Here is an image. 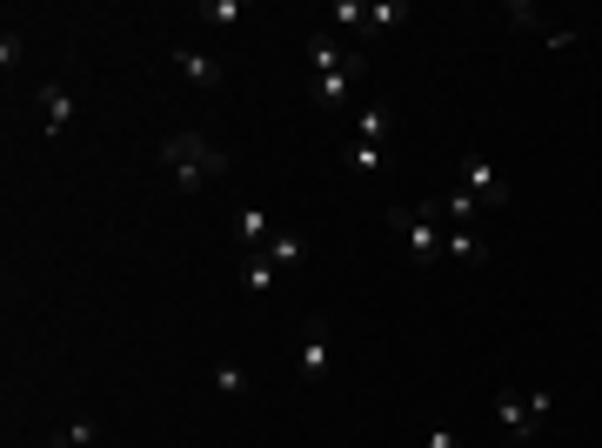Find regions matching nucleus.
Returning <instances> with one entry per match:
<instances>
[{
  "mask_svg": "<svg viewBox=\"0 0 602 448\" xmlns=\"http://www.w3.org/2000/svg\"><path fill=\"white\" fill-rule=\"evenodd\" d=\"M335 21L342 27H369V0H335Z\"/></svg>",
  "mask_w": 602,
  "mask_h": 448,
  "instance_id": "6ab92c4d",
  "label": "nucleus"
},
{
  "mask_svg": "<svg viewBox=\"0 0 602 448\" xmlns=\"http://www.w3.org/2000/svg\"><path fill=\"white\" fill-rule=\"evenodd\" d=\"M295 375H302V382H329V321H321V315H308V321H302Z\"/></svg>",
  "mask_w": 602,
  "mask_h": 448,
  "instance_id": "39448f33",
  "label": "nucleus"
},
{
  "mask_svg": "<svg viewBox=\"0 0 602 448\" xmlns=\"http://www.w3.org/2000/svg\"><path fill=\"white\" fill-rule=\"evenodd\" d=\"M94 441H101V422H74L54 435V448H94Z\"/></svg>",
  "mask_w": 602,
  "mask_h": 448,
  "instance_id": "dca6fc26",
  "label": "nucleus"
},
{
  "mask_svg": "<svg viewBox=\"0 0 602 448\" xmlns=\"http://www.w3.org/2000/svg\"><path fill=\"white\" fill-rule=\"evenodd\" d=\"M161 161H168V175L181 194H201L208 181H221L234 168V154L215 148V141H201V135H175V141H161Z\"/></svg>",
  "mask_w": 602,
  "mask_h": 448,
  "instance_id": "f257e3e1",
  "label": "nucleus"
},
{
  "mask_svg": "<svg viewBox=\"0 0 602 448\" xmlns=\"http://www.w3.org/2000/svg\"><path fill=\"white\" fill-rule=\"evenodd\" d=\"M496 415H502V428L515 441H536V428L549 422V388H509V395H496Z\"/></svg>",
  "mask_w": 602,
  "mask_h": 448,
  "instance_id": "7ed1b4c3",
  "label": "nucleus"
},
{
  "mask_svg": "<svg viewBox=\"0 0 602 448\" xmlns=\"http://www.w3.org/2000/svg\"><path fill=\"white\" fill-rule=\"evenodd\" d=\"M422 448H462V441H456V428H449V422H428V435H422Z\"/></svg>",
  "mask_w": 602,
  "mask_h": 448,
  "instance_id": "aec40b11",
  "label": "nucleus"
},
{
  "mask_svg": "<svg viewBox=\"0 0 602 448\" xmlns=\"http://www.w3.org/2000/svg\"><path fill=\"white\" fill-rule=\"evenodd\" d=\"M502 21H509V27H522V34H536V27H542V8H529V0H509Z\"/></svg>",
  "mask_w": 602,
  "mask_h": 448,
  "instance_id": "f3484780",
  "label": "nucleus"
},
{
  "mask_svg": "<svg viewBox=\"0 0 602 448\" xmlns=\"http://www.w3.org/2000/svg\"><path fill=\"white\" fill-rule=\"evenodd\" d=\"M449 261L456 268H482L489 261V241H482L475 228H449Z\"/></svg>",
  "mask_w": 602,
  "mask_h": 448,
  "instance_id": "1a4fd4ad",
  "label": "nucleus"
},
{
  "mask_svg": "<svg viewBox=\"0 0 602 448\" xmlns=\"http://www.w3.org/2000/svg\"><path fill=\"white\" fill-rule=\"evenodd\" d=\"M274 274H281V268H274L268 255H248V274H241V289H248V295H268V289H274Z\"/></svg>",
  "mask_w": 602,
  "mask_h": 448,
  "instance_id": "4468645a",
  "label": "nucleus"
},
{
  "mask_svg": "<svg viewBox=\"0 0 602 448\" xmlns=\"http://www.w3.org/2000/svg\"><path fill=\"white\" fill-rule=\"evenodd\" d=\"M175 67L194 80V88H221V80H228V74H221V61H215V54H201V48H175Z\"/></svg>",
  "mask_w": 602,
  "mask_h": 448,
  "instance_id": "6e6552de",
  "label": "nucleus"
},
{
  "mask_svg": "<svg viewBox=\"0 0 602 448\" xmlns=\"http://www.w3.org/2000/svg\"><path fill=\"white\" fill-rule=\"evenodd\" d=\"M348 168H355V175H382V168H388V148H375V141H348Z\"/></svg>",
  "mask_w": 602,
  "mask_h": 448,
  "instance_id": "f8f14e48",
  "label": "nucleus"
},
{
  "mask_svg": "<svg viewBox=\"0 0 602 448\" xmlns=\"http://www.w3.org/2000/svg\"><path fill=\"white\" fill-rule=\"evenodd\" d=\"M456 181H462V194H475V201H482V208H509V181H502L482 154H462Z\"/></svg>",
  "mask_w": 602,
  "mask_h": 448,
  "instance_id": "20e7f679",
  "label": "nucleus"
},
{
  "mask_svg": "<svg viewBox=\"0 0 602 448\" xmlns=\"http://www.w3.org/2000/svg\"><path fill=\"white\" fill-rule=\"evenodd\" d=\"M194 14H201V21H215V27H234V21L248 14V8H241V0H201Z\"/></svg>",
  "mask_w": 602,
  "mask_h": 448,
  "instance_id": "2eb2a0df",
  "label": "nucleus"
},
{
  "mask_svg": "<svg viewBox=\"0 0 602 448\" xmlns=\"http://www.w3.org/2000/svg\"><path fill=\"white\" fill-rule=\"evenodd\" d=\"M348 141H375V148H388V107L382 101H369L355 114V128H348Z\"/></svg>",
  "mask_w": 602,
  "mask_h": 448,
  "instance_id": "9d476101",
  "label": "nucleus"
},
{
  "mask_svg": "<svg viewBox=\"0 0 602 448\" xmlns=\"http://www.w3.org/2000/svg\"><path fill=\"white\" fill-rule=\"evenodd\" d=\"M409 0H369V27H409Z\"/></svg>",
  "mask_w": 602,
  "mask_h": 448,
  "instance_id": "ddd939ff",
  "label": "nucleus"
},
{
  "mask_svg": "<svg viewBox=\"0 0 602 448\" xmlns=\"http://www.w3.org/2000/svg\"><path fill=\"white\" fill-rule=\"evenodd\" d=\"M261 255H268L274 268H302V261H308V241H302V234H274Z\"/></svg>",
  "mask_w": 602,
  "mask_h": 448,
  "instance_id": "9b49d317",
  "label": "nucleus"
},
{
  "mask_svg": "<svg viewBox=\"0 0 602 448\" xmlns=\"http://www.w3.org/2000/svg\"><path fill=\"white\" fill-rule=\"evenodd\" d=\"M388 234H401V248H409L415 268H441V255H449V234H441L435 201H422V208H388Z\"/></svg>",
  "mask_w": 602,
  "mask_h": 448,
  "instance_id": "f03ea898",
  "label": "nucleus"
},
{
  "mask_svg": "<svg viewBox=\"0 0 602 448\" xmlns=\"http://www.w3.org/2000/svg\"><path fill=\"white\" fill-rule=\"evenodd\" d=\"M234 241H241L248 255H261L268 241H274V215H268V208H241V215H234Z\"/></svg>",
  "mask_w": 602,
  "mask_h": 448,
  "instance_id": "0eeeda50",
  "label": "nucleus"
},
{
  "mask_svg": "<svg viewBox=\"0 0 602 448\" xmlns=\"http://www.w3.org/2000/svg\"><path fill=\"white\" fill-rule=\"evenodd\" d=\"M215 388H221V395H248V369H241V361H221V369H215Z\"/></svg>",
  "mask_w": 602,
  "mask_h": 448,
  "instance_id": "a211bd4d",
  "label": "nucleus"
},
{
  "mask_svg": "<svg viewBox=\"0 0 602 448\" xmlns=\"http://www.w3.org/2000/svg\"><path fill=\"white\" fill-rule=\"evenodd\" d=\"M14 61H21V34L8 27V34H0V67H14Z\"/></svg>",
  "mask_w": 602,
  "mask_h": 448,
  "instance_id": "412c9836",
  "label": "nucleus"
},
{
  "mask_svg": "<svg viewBox=\"0 0 602 448\" xmlns=\"http://www.w3.org/2000/svg\"><path fill=\"white\" fill-rule=\"evenodd\" d=\"M40 114H48V128H40V135H48V141H61L67 135V120H74V94L61 88V80H40Z\"/></svg>",
  "mask_w": 602,
  "mask_h": 448,
  "instance_id": "423d86ee",
  "label": "nucleus"
}]
</instances>
